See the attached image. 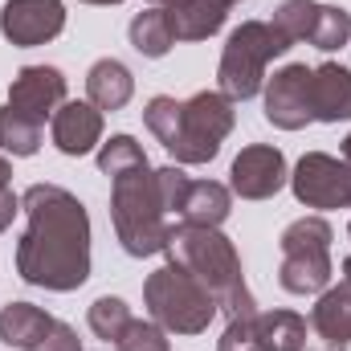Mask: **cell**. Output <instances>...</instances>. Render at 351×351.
Returning <instances> with one entry per match:
<instances>
[{
    "instance_id": "6da1fadb",
    "label": "cell",
    "mask_w": 351,
    "mask_h": 351,
    "mask_svg": "<svg viewBox=\"0 0 351 351\" xmlns=\"http://www.w3.org/2000/svg\"><path fill=\"white\" fill-rule=\"evenodd\" d=\"M25 233L16 241V274L29 286L70 294L90 278L86 204L62 184H29L21 196Z\"/></svg>"
},
{
    "instance_id": "7a4b0ae2",
    "label": "cell",
    "mask_w": 351,
    "mask_h": 351,
    "mask_svg": "<svg viewBox=\"0 0 351 351\" xmlns=\"http://www.w3.org/2000/svg\"><path fill=\"white\" fill-rule=\"evenodd\" d=\"M143 123L168 147L176 164H208L229 139L237 110H233V98H225L221 90H200L184 102L156 94L143 110Z\"/></svg>"
},
{
    "instance_id": "3957f363",
    "label": "cell",
    "mask_w": 351,
    "mask_h": 351,
    "mask_svg": "<svg viewBox=\"0 0 351 351\" xmlns=\"http://www.w3.org/2000/svg\"><path fill=\"white\" fill-rule=\"evenodd\" d=\"M168 262L184 265L213 298H217V311L225 319H245V315H258V302L245 286V274H241V258H237V245L221 233V229H208V225H172L168 233Z\"/></svg>"
},
{
    "instance_id": "277c9868",
    "label": "cell",
    "mask_w": 351,
    "mask_h": 351,
    "mask_svg": "<svg viewBox=\"0 0 351 351\" xmlns=\"http://www.w3.org/2000/svg\"><path fill=\"white\" fill-rule=\"evenodd\" d=\"M110 221H114V237L131 258H152L168 250V213L160 204V188H156V168L143 160L127 172L110 176Z\"/></svg>"
},
{
    "instance_id": "5b68a950",
    "label": "cell",
    "mask_w": 351,
    "mask_h": 351,
    "mask_svg": "<svg viewBox=\"0 0 351 351\" xmlns=\"http://www.w3.org/2000/svg\"><path fill=\"white\" fill-rule=\"evenodd\" d=\"M294 41L274 25V21H241L229 41H225V53H221V66H217V86L225 98L233 102H245L254 94H262L265 86V66L274 58H282Z\"/></svg>"
},
{
    "instance_id": "8992f818",
    "label": "cell",
    "mask_w": 351,
    "mask_h": 351,
    "mask_svg": "<svg viewBox=\"0 0 351 351\" xmlns=\"http://www.w3.org/2000/svg\"><path fill=\"white\" fill-rule=\"evenodd\" d=\"M143 302H147V315L172 335H200L217 319V298L176 262L147 274Z\"/></svg>"
},
{
    "instance_id": "52a82bcc",
    "label": "cell",
    "mask_w": 351,
    "mask_h": 351,
    "mask_svg": "<svg viewBox=\"0 0 351 351\" xmlns=\"http://www.w3.org/2000/svg\"><path fill=\"white\" fill-rule=\"evenodd\" d=\"M331 225L323 217H302L294 225H286L278 250H282V265H278V282L286 294H323L331 286Z\"/></svg>"
},
{
    "instance_id": "ba28073f",
    "label": "cell",
    "mask_w": 351,
    "mask_h": 351,
    "mask_svg": "<svg viewBox=\"0 0 351 351\" xmlns=\"http://www.w3.org/2000/svg\"><path fill=\"white\" fill-rule=\"evenodd\" d=\"M274 25L298 45L311 41L315 49L331 53L351 41V12L339 4H319V0H282L274 12Z\"/></svg>"
},
{
    "instance_id": "9c48e42d",
    "label": "cell",
    "mask_w": 351,
    "mask_h": 351,
    "mask_svg": "<svg viewBox=\"0 0 351 351\" xmlns=\"http://www.w3.org/2000/svg\"><path fill=\"white\" fill-rule=\"evenodd\" d=\"M290 188L306 208H351V164L327 152H306L290 172Z\"/></svg>"
},
{
    "instance_id": "30bf717a",
    "label": "cell",
    "mask_w": 351,
    "mask_h": 351,
    "mask_svg": "<svg viewBox=\"0 0 351 351\" xmlns=\"http://www.w3.org/2000/svg\"><path fill=\"white\" fill-rule=\"evenodd\" d=\"M311 66H282L269 82H265V123H274L278 131H302L306 123H315L311 110Z\"/></svg>"
},
{
    "instance_id": "8fae6325",
    "label": "cell",
    "mask_w": 351,
    "mask_h": 351,
    "mask_svg": "<svg viewBox=\"0 0 351 351\" xmlns=\"http://www.w3.org/2000/svg\"><path fill=\"white\" fill-rule=\"evenodd\" d=\"M66 29V4L62 0H4L0 8V33L4 41L33 49L53 41Z\"/></svg>"
},
{
    "instance_id": "7c38bea8",
    "label": "cell",
    "mask_w": 351,
    "mask_h": 351,
    "mask_svg": "<svg viewBox=\"0 0 351 351\" xmlns=\"http://www.w3.org/2000/svg\"><path fill=\"white\" fill-rule=\"evenodd\" d=\"M286 180V156L274 143H250L229 168V192H237L241 200H269L274 192H282Z\"/></svg>"
},
{
    "instance_id": "4fadbf2b",
    "label": "cell",
    "mask_w": 351,
    "mask_h": 351,
    "mask_svg": "<svg viewBox=\"0 0 351 351\" xmlns=\"http://www.w3.org/2000/svg\"><path fill=\"white\" fill-rule=\"evenodd\" d=\"M62 102H66V74L58 66H25V70H16V78L8 86V106L41 127H45V119L58 114Z\"/></svg>"
},
{
    "instance_id": "5bb4252c",
    "label": "cell",
    "mask_w": 351,
    "mask_h": 351,
    "mask_svg": "<svg viewBox=\"0 0 351 351\" xmlns=\"http://www.w3.org/2000/svg\"><path fill=\"white\" fill-rule=\"evenodd\" d=\"M49 135L62 156H90L102 147V110L90 102H62L49 119Z\"/></svg>"
},
{
    "instance_id": "9a60e30c",
    "label": "cell",
    "mask_w": 351,
    "mask_h": 351,
    "mask_svg": "<svg viewBox=\"0 0 351 351\" xmlns=\"http://www.w3.org/2000/svg\"><path fill=\"white\" fill-rule=\"evenodd\" d=\"M311 110L315 123H348L351 119V70L339 62H323L311 74Z\"/></svg>"
},
{
    "instance_id": "2e32d148",
    "label": "cell",
    "mask_w": 351,
    "mask_h": 351,
    "mask_svg": "<svg viewBox=\"0 0 351 351\" xmlns=\"http://www.w3.org/2000/svg\"><path fill=\"white\" fill-rule=\"evenodd\" d=\"M311 331L331 351L351 348V286L348 282H339V286L319 294V302L311 311Z\"/></svg>"
},
{
    "instance_id": "e0dca14e",
    "label": "cell",
    "mask_w": 351,
    "mask_h": 351,
    "mask_svg": "<svg viewBox=\"0 0 351 351\" xmlns=\"http://www.w3.org/2000/svg\"><path fill=\"white\" fill-rule=\"evenodd\" d=\"M53 323L58 319L49 311L33 306V302H4L0 306V343L16 348V351H33Z\"/></svg>"
},
{
    "instance_id": "ac0fdd59",
    "label": "cell",
    "mask_w": 351,
    "mask_h": 351,
    "mask_svg": "<svg viewBox=\"0 0 351 351\" xmlns=\"http://www.w3.org/2000/svg\"><path fill=\"white\" fill-rule=\"evenodd\" d=\"M164 16L172 25L176 41H208L225 25L229 8L221 0H180V4H168L164 8Z\"/></svg>"
},
{
    "instance_id": "d6986e66",
    "label": "cell",
    "mask_w": 351,
    "mask_h": 351,
    "mask_svg": "<svg viewBox=\"0 0 351 351\" xmlns=\"http://www.w3.org/2000/svg\"><path fill=\"white\" fill-rule=\"evenodd\" d=\"M135 94V78L119 58H98L86 74V98L98 110H123Z\"/></svg>"
},
{
    "instance_id": "ffe728a7",
    "label": "cell",
    "mask_w": 351,
    "mask_h": 351,
    "mask_svg": "<svg viewBox=\"0 0 351 351\" xmlns=\"http://www.w3.org/2000/svg\"><path fill=\"white\" fill-rule=\"evenodd\" d=\"M229 213H233V192L225 184H217V180H192V188L184 196V208H180V221L184 225L221 229Z\"/></svg>"
},
{
    "instance_id": "44dd1931",
    "label": "cell",
    "mask_w": 351,
    "mask_h": 351,
    "mask_svg": "<svg viewBox=\"0 0 351 351\" xmlns=\"http://www.w3.org/2000/svg\"><path fill=\"white\" fill-rule=\"evenodd\" d=\"M127 37H131V49H135V53H143V58H164V53L176 45L172 25H168L164 8H156V4H147L143 12H135V21H131Z\"/></svg>"
},
{
    "instance_id": "7402d4cb",
    "label": "cell",
    "mask_w": 351,
    "mask_h": 351,
    "mask_svg": "<svg viewBox=\"0 0 351 351\" xmlns=\"http://www.w3.org/2000/svg\"><path fill=\"white\" fill-rule=\"evenodd\" d=\"M258 327L269 351H306V319L294 311H258Z\"/></svg>"
},
{
    "instance_id": "603a6c76",
    "label": "cell",
    "mask_w": 351,
    "mask_h": 351,
    "mask_svg": "<svg viewBox=\"0 0 351 351\" xmlns=\"http://www.w3.org/2000/svg\"><path fill=\"white\" fill-rule=\"evenodd\" d=\"M41 131H45L41 123L16 114L8 102L0 106V147H4L8 156H37V147H41Z\"/></svg>"
},
{
    "instance_id": "cb8c5ba5",
    "label": "cell",
    "mask_w": 351,
    "mask_h": 351,
    "mask_svg": "<svg viewBox=\"0 0 351 351\" xmlns=\"http://www.w3.org/2000/svg\"><path fill=\"white\" fill-rule=\"evenodd\" d=\"M131 306L123 302V298H114V294H102V298H94L90 302V315H86V323H90V331L102 339V343H119L123 339V331L131 327Z\"/></svg>"
},
{
    "instance_id": "d4e9b609",
    "label": "cell",
    "mask_w": 351,
    "mask_h": 351,
    "mask_svg": "<svg viewBox=\"0 0 351 351\" xmlns=\"http://www.w3.org/2000/svg\"><path fill=\"white\" fill-rule=\"evenodd\" d=\"M147 156H143V147L131 139V135H110L102 147H98V168L106 176L114 172H127V168H135V164H143Z\"/></svg>"
},
{
    "instance_id": "484cf974",
    "label": "cell",
    "mask_w": 351,
    "mask_h": 351,
    "mask_svg": "<svg viewBox=\"0 0 351 351\" xmlns=\"http://www.w3.org/2000/svg\"><path fill=\"white\" fill-rule=\"evenodd\" d=\"M217 351H269V348H265L262 327H258V315L229 319V327H225V335H221Z\"/></svg>"
},
{
    "instance_id": "4316f807",
    "label": "cell",
    "mask_w": 351,
    "mask_h": 351,
    "mask_svg": "<svg viewBox=\"0 0 351 351\" xmlns=\"http://www.w3.org/2000/svg\"><path fill=\"white\" fill-rule=\"evenodd\" d=\"M156 188H160V204H164V213H176V217H180L184 196H188V188H192V180L184 176V168H180V164L156 168Z\"/></svg>"
},
{
    "instance_id": "83f0119b",
    "label": "cell",
    "mask_w": 351,
    "mask_h": 351,
    "mask_svg": "<svg viewBox=\"0 0 351 351\" xmlns=\"http://www.w3.org/2000/svg\"><path fill=\"white\" fill-rule=\"evenodd\" d=\"M33 351H82V339H78V331H74L70 323L58 319V323L45 331V339H41Z\"/></svg>"
},
{
    "instance_id": "f1b7e54d",
    "label": "cell",
    "mask_w": 351,
    "mask_h": 351,
    "mask_svg": "<svg viewBox=\"0 0 351 351\" xmlns=\"http://www.w3.org/2000/svg\"><path fill=\"white\" fill-rule=\"evenodd\" d=\"M21 213V196L12 192V188H0V233L12 225V217Z\"/></svg>"
},
{
    "instance_id": "f546056e",
    "label": "cell",
    "mask_w": 351,
    "mask_h": 351,
    "mask_svg": "<svg viewBox=\"0 0 351 351\" xmlns=\"http://www.w3.org/2000/svg\"><path fill=\"white\" fill-rule=\"evenodd\" d=\"M8 180H12V168H8V160L0 156V188H8Z\"/></svg>"
},
{
    "instance_id": "4dcf8cb0",
    "label": "cell",
    "mask_w": 351,
    "mask_h": 351,
    "mask_svg": "<svg viewBox=\"0 0 351 351\" xmlns=\"http://www.w3.org/2000/svg\"><path fill=\"white\" fill-rule=\"evenodd\" d=\"M343 282H348V286H351V254H348V258H343Z\"/></svg>"
},
{
    "instance_id": "1f68e13d",
    "label": "cell",
    "mask_w": 351,
    "mask_h": 351,
    "mask_svg": "<svg viewBox=\"0 0 351 351\" xmlns=\"http://www.w3.org/2000/svg\"><path fill=\"white\" fill-rule=\"evenodd\" d=\"M147 4H156V8H168V4H180V0H147Z\"/></svg>"
},
{
    "instance_id": "d6a6232c",
    "label": "cell",
    "mask_w": 351,
    "mask_h": 351,
    "mask_svg": "<svg viewBox=\"0 0 351 351\" xmlns=\"http://www.w3.org/2000/svg\"><path fill=\"white\" fill-rule=\"evenodd\" d=\"M343 160H348V164H351V135H348V139H343Z\"/></svg>"
},
{
    "instance_id": "836d02e7",
    "label": "cell",
    "mask_w": 351,
    "mask_h": 351,
    "mask_svg": "<svg viewBox=\"0 0 351 351\" xmlns=\"http://www.w3.org/2000/svg\"><path fill=\"white\" fill-rule=\"evenodd\" d=\"M82 4H123V0H82Z\"/></svg>"
},
{
    "instance_id": "e575fe53",
    "label": "cell",
    "mask_w": 351,
    "mask_h": 351,
    "mask_svg": "<svg viewBox=\"0 0 351 351\" xmlns=\"http://www.w3.org/2000/svg\"><path fill=\"white\" fill-rule=\"evenodd\" d=\"M221 4H225V8H233V4H241V0H221Z\"/></svg>"
},
{
    "instance_id": "d590c367",
    "label": "cell",
    "mask_w": 351,
    "mask_h": 351,
    "mask_svg": "<svg viewBox=\"0 0 351 351\" xmlns=\"http://www.w3.org/2000/svg\"><path fill=\"white\" fill-rule=\"evenodd\" d=\"M348 237H351V225H348Z\"/></svg>"
}]
</instances>
